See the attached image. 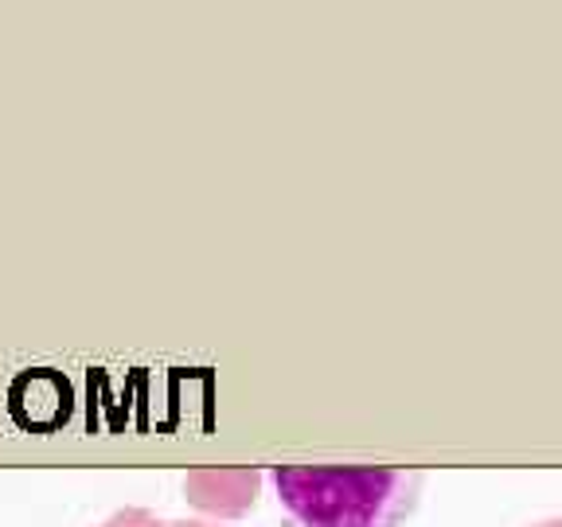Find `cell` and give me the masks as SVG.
<instances>
[{"mask_svg":"<svg viewBox=\"0 0 562 527\" xmlns=\"http://www.w3.org/2000/svg\"><path fill=\"white\" fill-rule=\"evenodd\" d=\"M270 484L297 527H403L418 508V469L273 466Z\"/></svg>","mask_w":562,"mask_h":527,"instance_id":"6da1fadb","label":"cell"}]
</instances>
